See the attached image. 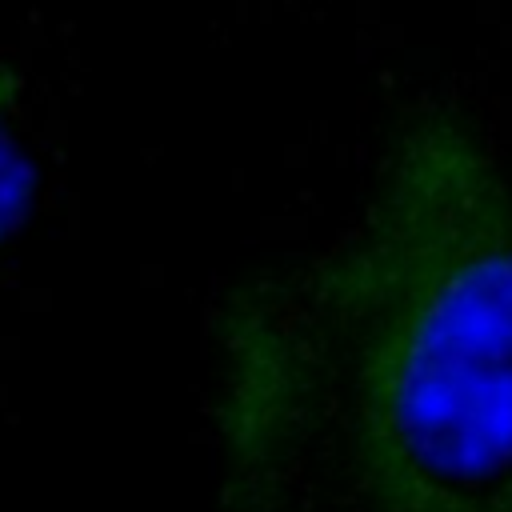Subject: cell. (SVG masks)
I'll list each match as a JSON object with an SVG mask.
<instances>
[{"mask_svg":"<svg viewBox=\"0 0 512 512\" xmlns=\"http://www.w3.org/2000/svg\"><path fill=\"white\" fill-rule=\"evenodd\" d=\"M36 192V164L16 128V88L0 72V244L20 228Z\"/></svg>","mask_w":512,"mask_h":512,"instance_id":"2","label":"cell"},{"mask_svg":"<svg viewBox=\"0 0 512 512\" xmlns=\"http://www.w3.org/2000/svg\"><path fill=\"white\" fill-rule=\"evenodd\" d=\"M264 292L360 512H512V188L460 116L404 120L356 232Z\"/></svg>","mask_w":512,"mask_h":512,"instance_id":"1","label":"cell"}]
</instances>
